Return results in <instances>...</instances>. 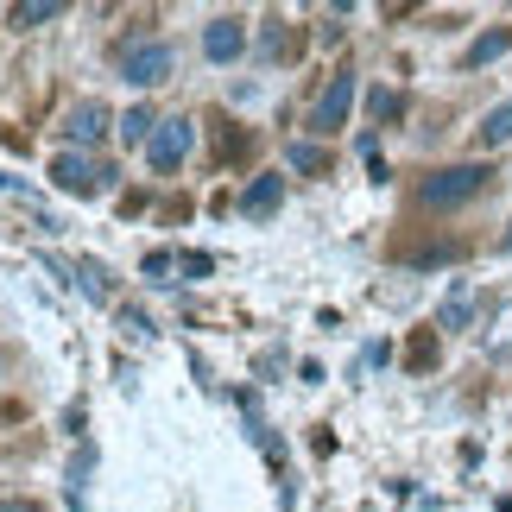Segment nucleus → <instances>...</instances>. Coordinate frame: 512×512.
Segmentation results:
<instances>
[{
	"instance_id": "2",
	"label": "nucleus",
	"mask_w": 512,
	"mask_h": 512,
	"mask_svg": "<svg viewBox=\"0 0 512 512\" xmlns=\"http://www.w3.org/2000/svg\"><path fill=\"white\" fill-rule=\"evenodd\" d=\"M121 70H127V83H140V89H159L165 76L177 70V51L165 45V38H146V45H127Z\"/></svg>"
},
{
	"instance_id": "15",
	"label": "nucleus",
	"mask_w": 512,
	"mask_h": 512,
	"mask_svg": "<svg viewBox=\"0 0 512 512\" xmlns=\"http://www.w3.org/2000/svg\"><path fill=\"white\" fill-rule=\"evenodd\" d=\"M512 45V32H487V38H475V45H468V70H481V64H494V57Z\"/></svg>"
},
{
	"instance_id": "12",
	"label": "nucleus",
	"mask_w": 512,
	"mask_h": 512,
	"mask_svg": "<svg viewBox=\"0 0 512 512\" xmlns=\"http://www.w3.org/2000/svg\"><path fill=\"white\" fill-rule=\"evenodd\" d=\"M405 367H411V373H430V367H437V336H430V329H418V336H411Z\"/></svg>"
},
{
	"instance_id": "1",
	"label": "nucleus",
	"mask_w": 512,
	"mask_h": 512,
	"mask_svg": "<svg viewBox=\"0 0 512 512\" xmlns=\"http://www.w3.org/2000/svg\"><path fill=\"white\" fill-rule=\"evenodd\" d=\"M487 184H494L487 165H443V171H430L418 184V203L424 209H462V203H475Z\"/></svg>"
},
{
	"instance_id": "13",
	"label": "nucleus",
	"mask_w": 512,
	"mask_h": 512,
	"mask_svg": "<svg viewBox=\"0 0 512 512\" xmlns=\"http://www.w3.org/2000/svg\"><path fill=\"white\" fill-rule=\"evenodd\" d=\"M152 133H159V121H152V108H127V121H121V140L127 146H152Z\"/></svg>"
},
{
	"instance_id": "8",
	"label": "nucleus",
	"mask_w": 512,
	"mask_h": 512,
	"mask_svg": "<svg viewBox=\"0 0 512 512\" xmlns=\"http://www.w3.org/2000/svg\"><path fill=\"white\" fill-rule=\"evenodd\" d=\"M279 196H285L279 171H272V177H253V184H247V196H241V209H247V215H272V209H279Z\"/></svg>"
},
{
	"instance_id": "14",
	"label": "nucleus",
	"mask_w": 512,
	"mask_h": 512,
	"mask_svg": "<svg viewBox=\"0 0 512 512\" xmlns=\"http://www.w3.org/2000/svg\"><path fill=\"white\" fill-rule=\"evenodd\" d=\"M506 140H512V102H500V108L481 121V146H506Z\"/></svg>"
},
{
	"instance_id": "5",
	"label": "nucleus",
	"mask_w": 512,
	"mask_h": 512,
	"mask_svg": "<svg viewBox=\"0 0 512 512\" xmlns=\"http://www.w3.org/2000/svg\"><path fill=\"white\" fill-rule=\"evenodd\" d=\"M184 152H190V121H184V114H171V121H159V133H152L146 159H152V171H177V165H184Z\"/></svg>"
},
{
	"instance_id": "9",
	"label": "nucleus",
	"mask_w": 512,
	"mask_h": 512,
	"mask_svg": "<svg viewBox=\"0 0 512 512\" xmlns=\"http://www.w3.org/2000/svg\"><path fill=\"white\" fill-rule=\"evenodd\" d=\"M57 13H64V0H26V7H13L7 19H13V32H32V26H45Z\"/></svg>"
},
{
	"instance_id": "16",
	"label": "nucleus",
	"mask_w": 512,
	"mask_h": 512,
	"mask_svg": "<svg viewBox=\"0 0 512 512\" xmlns=\"http://www.w3.org/2000/svg\"><path fill=\"white\" fill-rule=\"evenodd\" d=\"M468 304H475V298H468V285L456 279V285H449V304H443V329H462L468 323Z\"/></svg>"
},
{
	"instance_id": "6",
	"label": "nucleus",
	"mask_w": 512,
	"mask_h": 512,
	"mask_svg": "<svg viewBox=\"0 0 512 512\" xmlns=\"http://www.w3.org/2000/svg\"><path fill=\"white\" fill-rule=\"evenodd\" d=\"M241 45H247V32H241V19H209V32H203V51L215 57V64H228V57H241Z\"/></svg>"
},
{
	"instance_id": "19",
	"label": "nucleus",
	"mask_w": 512,
	"mask_h": 512,
	"mask_svg": "<svg viewBox=\"0 0 512 512\" xmlns=\"http://www.w3.org/2000/svg\"><path fill=\"white\" fill-rule=\"evenodd\" d=\"M260 51H266V57H279V51H291V32H285V19H272V26H266V38H260Z\"/></svg>"
},
{
	"instance_id": "10",
	"label": "nucleus",
	"mask_w": 512,
	"mask_h": 512,
	"mask_svg": "<svg viewBox=\"0 0 512 512\" xmlns=\"http://www.w3.org/2000/svg\"><path fill=\"white\" fill-rule=\"evenodd\" d=\"M481 348H487V354H506V348H512V298H506V304L494 310V323H487Z\"/></svg>"
},
{
	"instance_id": "17",
	"label": "nucleus",
	"mask_w": 512,
	"mask_h": 512,
	"mask_svg": "<svg viewBox=\"0 0 512 512\" xmlns=\"http://www.w3.org/2000/svg\"><path fill=\"white\" fill-rule=\"evenodd\" d=\"M76 279H83V291H89L95 304H108V272L95 266V260H76Z\"/></svg>"
},
{
	"instance_id": "4",
	"label": "nucleus",
	"mask_w": 512,
	"mask_h": 512,
	"mask_svg": "<svg viewBox=\"0 0 512 512\" xmlns=\"http://www.w3.org/2000/svg\"><path fill=\"white\" fill-rule=\"evenodd\" d=\"M348 108H354V70H336V76H329V89L317 95V108H310V127L336 133V127H348Z\"/></svg>"
},
{
	"instance_id": "7",
	"label": "nucleus",
	"mask_w": 512,
	"mask_h": 512,
	"mask_svg": "<svg viewBox=\"0 0 512 512\" xmlns=\"http://www.w3.org/2000/svg\"><path fill=\"white\" fill-rule=\"evenodd\" d=\"M64 133H70L76 146H95V140L108 133V108H102V102H76L70 121H64Z\"/></svg>"
},
{
	"instance_id": "20",
	"label": "nucleus",
	"mask_w": 512,
	"mask_h": 512,
	"mask_svg": "<svg viewBox=\"0 0 512 512\" xmlns=\"http://www.w3.org/2000/svg\"><path fill=\"white\" fill-rule=\"evenodd\" d=\"M506 253H512V228H506Z\"/></svg>"
},
{
	"instance_id": "3",
	"label": "nucleus",
	"mask_w": 512,
	"mask_h": 512,
	"mask_svg": "<svg viewBox=\"0 0 512 512\" xmlns=\"http://www.w3.org/2000/svg\"><path fill=\"white\" fill-rule=\"evenodd\" d=\"M108 165H95V159H83V152H57L51 159V184L57 190H70V196H95V190H108Z\"/></svg>"
},
{
	"instance_id": "11",
	"label": "nucleus",
	"mask_w": 512,
	"mask_h": 512,
	"mask_svg": "<svg viewBox=\"0 0 512 512\" xmlns=\"http://www.w3.org/2000/svg\"><path fill=\"white\" fill-rule=\"evenodd\" d=\"M285 165H291V171H304V177H329V152H323V146H291V152H285Z\"/></svg>"
},
{
	"instance_id": "18",
	"label": "nucleus",
	"mask_w": 512,
	"mask_h": 512,
	"mask_svg": "<svg viewBox=\"0 0 512 512\" xmlns=\"http://www.w3.org/2000/svg\"><path fill=\"white\" fill-rule=\"evenodd\" d=\"M367 108H373V121H399V114H405L399 89H373V95H367Z\"/></svg>"
}]
</instances>
